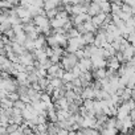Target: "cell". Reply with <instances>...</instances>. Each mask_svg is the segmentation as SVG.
Wrapping results in <instances>:
<instances>
[{"label":"cell","mask_w":135,"mask_h":135,"mask_svg":"<svg viewBox=\"0 0 135 135\" xmlns=\"http://www.w3.org/2000/svg\"><path fill=\"white\" fill-rule=\"evenodd\" d=\"M130 114H131V109L128 107V103H127V102H122V103L118 106L117 118H118V119H124V118L130 117Z\"/></svg>","instance_id":"277c9868"},{"label":"cell","mask_w":135,"mask_h":135,"mask_svg":"<svg viewBox=\"0 0 135 135\" xmlns=\"http://www.w3.org/2000/svg\"><path fill=\"white\" fill-rule=\"evenodd\" d=\"M58 130H60L58 124L54 123V122H50L49 126H48V135H57Z\"/></svg>","instance_id":"44dd1931"},{"label":"cell","mask_w":135,"mask_h":135,"mask_svg":"<svg viewBox=\"0 0 135 135\" xmlns=\"http://www.w3.org/2000/svg\"><path fill=\"white\" fill-rule=\"evenodd\" d=\"M122 53H123V56H124V58H126V62H127V61H130L131 58L135 57V48H134L131 44H128V45L122 50Z\"/></svg>","instance_id":"7c38bea8"},{"label":"cell","mask_w":135,"mask_h":135,"mask_svg":"<svg viewBox=\"0 0 135 135\" xmlns=\"http://www.w3.org/2000/svg\"><path fill=\"white\" fill-rule=\"evenodd\" d=\"M70 111L68 110V109H58L57 110V117H58V120H66V119H69L70 117Z\"/></svg>","instance_id":"ac0fdd59"},{"label":"cell","mask_w":135,"mask_h":135,"mask_svg":"<svg viewBox=\"0 0 135 135\" xmlns=\"http://www.w3.org/2000/svg\"><path fill=\"white\" fill-rule=\"evenodd\" d=\"M69 130H66V128H60L58 130V132H57V135H69Z\"/></svg>","instance_id":"4316f807"},{"label":"cell","mask_w":135,"mask_h":135,"mask_svg":"<svg viewBox=\"0 0 135 135\" xmlns=\"http://www.w3.org/2000/svg\"><path fill=\"white\" fill-rule=\"evenodd\" d=\"M134 3H135V0H124V4H128V6H131V7H132Z\"/></svg>","instance_id":"f1b7e54d"},{"label":"cell","mask_w":135,"mask_h":135,"mask_svg":"<svg viewBox=\"0 0 135 135\" xmlns=\"http://www.w3.org/2000/svg\"><path fill=\"white\" fill-rule=\"evenodd\" d=\"M78 66H80V69H81L82 72H91V69H94V68H93V62H91V58H89V57L81 58L80 62H78Z\"/></svg>","instance_id":"ba28073f"},{"label":"cell","mask_w":135,"mask_h":135,"mask_svg":"<svg viewBox=\"0 0 135 135\" xmlns=\"http://www.w3.org/2000/svg\"><path fill=\"white\" fill-rule=\"evenodd\" d=\"M35 46H36V49H42V48H46V46H48L46 37H45L44 35H40L37 38H35Z\"/></svg>","instance_id":"2e32d148"},{"label":"cell","mask_w":135,"mask_h":135,"mask_svg":"<svg viewBox=\"0 0 135 135\" xmlns=\"http://www.w3.org/2000/svg\"><path fill=\"white\" fill-rule=\"evenodd\" d=\"M102 11H101V7H99V4L95 2V0H94V2L93 3H90L89 4V7H88V13L93 17V16H95V15H98V13H101Z\"/></svg>","instance_id":"4fadbf2b"},{"label":"cell","mask_w":135,"mask_h":135,"mask_svg":"<svg viewBox=\"0 0 135 135\" xmlns=\"http://www.w3.org/2000/svg\"><path fill=\"white\" fill-rule=\"evenodd\" d=\"M20 62L24 65V66H35L36 65V58H35V54L32 52H25L20 56Z\"/></svg>","instance_id":"7a4b0ae2"},{"label":"cell","mask_w":135,"mask_h":135,"mask_svg":"<svg viewBox=\"0 0 135 135\" xmlns=\"http://www.w3.org/2000/svg\"><path fill=\"white\" fill-rule=\"evenodd\" d=\"M11 45H12V50H13L16 54H19V56H21L23 53L27 52V49H25V46H24L23 44H19V42H16V41H12Z\"/></svg>","instance_id":"e0dca14e"},{"label":"cell","mask_w":135,"mask_h":135,"mask_svg":"<svg viewBox=\"0 0 135 135\" xmlns=\"http://www.w3.org/2000/svg\"><path fill=\"white\" fill-rule=\"evenodd\" d=\"M127 88H130V89H132V90H135V74L128 80V84H127Z\"/></svg>","instance_id":"484cf974"},{"label":"cell","mask_w":135,"mask_h":135,"mask_svg":"<svg viewBox=\"0 0 135 135\" xmlns=\"http://www.w3.org/2000/svg\"><path fill=\"white\" fill-rule=\"evenodd\" d=\"M19 6H20V0H2L0 2L2 9H13Z\"/></svg>","instance_id":"30bf717a"},{"label":"cell","mask_w":135,"mask_h":135,"mask_svg":"<svg viewBox=\"0 0 135 135\" xmlns=\"http://www.w3.org/2000/svg\"><path fill=\"white\" fill-rule=\"evenodd\" d=\"M80 62V58L76 56V53H65L62 60H61V66L65 70H72L73 68H76Z\"/></svg>","instance_id":"6da1fadb"},{"label":"cell","mask_w":135,"mask_h":135,"mask_svg":"<svg viewBox=\"0 0 135 135\" xmlns=\"http://www.w3.org/2000/svg\"><path fill=\"white\" fill-rule=\"evenodd\" d=\"M27 105H28V103H25V102H24V101H21V99H19V101H16V102H15V107H16V109H20V110H23V111L25 110Z\"/></svg>","instance_id":"d4e9b609"},{"label":"cell","mask_w":135,"mask_h":135,"mask_svg":"<svg viewBox=\"0 0 135 135\" xmlns=\"http://www.w3.org/2000/svg\"><path fill=\"white\" fill-rule=\"evenodd\" d=\"M54 106L57 107V110H58V109H69L70 102H69V99H68L66 97H62V98L54 101Z\"/></svg>","instance_id":"9a60e30c"},{"label":"cell","mask_w":135,"mask_h":135,"mask_svg":"<svg viewBox=\"0 0 135 135\" xmlns=\"http://www.w3.org/2000/svg\"><path fill=\"white\" fill-rule=\"evenodd\" d=\"M93 76L95 81H103L105 78H107V69L102 68V69H93Z\"/></svg>","instance_id":"8fae6325"},{"label":"cell","mask_w":135,"mask_h":135,"mask_svg":"<svg viewBox=\"0 0 135 135\" xmlns=\"http://www.w3.org/2000/svg\"><path fill=\"white\" fill-rule=\"evenodd\" d=\"M58 11H60V9H50V11H45V12H46L48 19H49V20H53V19L58 15Z\"/></svg>","instance_id":"cb8c5ba5"},{"label":"cell","mask_w":135,"mask_h":135,"mask_svg":"<svg viewBox=\"0 0 135 135\" xmlns=\"http://www.w3.org/2000/svg\"><path fill=\"white\" fill-rule=\"evenodd\" d=\"M81 36V33L78 32V29L74 27V28H72L69 32H68V37L69 38H77V37H80Z\"/></svg>","instance_id":"603a6c76"},{"label":"cell","mask_w":135,"mask_h":135,"mask_svg":"<svg viewBox=\"0 0 135 135\" xmlns=\"http://www.w3.org/2000/svg\"><path fill=\"white\" fill-rule=\"evenodd\" d=\"M120 66H122V64H120V61L117 58V56L115 57H111V58H109L107 60V70H111V72H115V73H118V70L120 69Z\"/></svg>","instance_id":"52a82bcc"},{"label":"cell","mask_w":135,"mask_h":135,"mask_svg":"<svg viewBox=\"0 0 135 135\" xmlns=\"http://www.w3.org/2000/svg\"><path fill=\"white\" fill-rule=\"evenodd\" d=\"M48 126H49V123H40V124H36L35 131L38 132L40 135H41V134H46V132H48Z\"/></svg>","instance_id":"ffe728a7"},{"label":"cell","mask_w":135,"mask_h":135,"mask_svg":"<svg viewBox=\"0 0 135 135\" xmlns=\"http://www.w3.org/2000/svg\"><path fill=\"white\" fill-rule=\"evenodd\" d=\"M90 58H91L94 69H102V68H106L107 66V58L103 57V56H93Z\"/></svg>","instance_id":"5b68a950"},{"label":"cell","mask_w":135,"mask_h":135,"mask_svg":"<svg viewBox=\"0 0 135 135\" xmlns=\"http://www.w3.org/2000/svg\"><path fill=\"white\" fill-rule=\"evenodd\" d=\"M119 135H127V134H122V132H120V134H119Z\"/></svg>","instance_id":"f546056e"},{"label":"cell","mask_w":135,"mask_h":135,"mask_svg":"<svg viewBox=\"0 0 135 135\" xmlns=\"http://www.w3.org/2000/svg\"><path fill=\"white\" fill-rule=\"evenodd\" d=\"M62 7L61 0H44V9L50 11V9H60Z\"/></svg>","instance_id":"9c48e42d"},{"label":"cell","mask_w":135,"mask_h":135,"mask_svg":"<svg viewBox=\"0 0 135 135\" xmlns=\"http://www.w3.org/2000/svg\"><path fill=\"white\" fill-rule=\"evenodd\" d=\"M74 78L76 77H74V74L70 70H66L65 74H64V77H62V81H64V84H68V82H73Z\"/></svg>","instance_id":"7402d4cb"},{"label":"cell","mask_w":135,"mask_h":135,"mask_svg":"<svg viewBox=\"0 0 135 135\" xmlns=\"http://www.w3.org/2000/svg\"><path fill=\"white\" fill-rule=\"evenodd\" d=\"M95 93H97V89L91 84L90 86L84 88V90L81 93V97H82V99H95Z\"/></svg>","instance_id":"8992f818"},{"label":"cell","mask_w":135,"mask_h":135,"mask_svg":"<svg viewBox=\"0 0 135 135\" xmlns=\"http://www.w3.org/2000/svg\"><path fill=\"white\" fill-rule=\"evenodd\" d=\"M33 54H35V58H36V61H37V62H41V61H44V60H48V58H49V57H48V54H46L45 48H42V49H36V50L33 52Z\"/></svg>","instance_id":"5bb4252c"},{"label":"cell","mask_w":135,"mask_h":135,"mask_svg":"<svg viewBox=\"0 0 135 135\" xmlns=\"http://www.w3.org/2000/svg\"><path fill=\"white\" fill-rule=\"evenodd\" d=\"M49 80H50V84H49V85H50L54 90H56V89H61V88H64V85H65L64 81H62L61 78L53 77V78H49Z\"/></svg>","instance_id":"d6986e66"},{"label":"cell","mask_w":135,"mask_h":135,"mask_svg":"<svg viewBox=\"0 0 135 135\" xmlns=\"http://www.w3.org/2000/svg\"><path fill=\"white\" fill-rule=\"evenodd\" d=\"M82 3H85L84 0H69V4H72V6H76V4H82Z\"/></svg>","instance_id":"83f0119b"},{"label":"cell","mask_w":135,"mask_h":135,"mask_svg":"<svg viewBox=\"0 0 135 135\" xmlns=\"http://www.w3.org/2000/svg\"><path fill=\"white\" fill-rule=\"evenodd\" d=\"M109 15H110V13H103V12H101V13L93 16V17H91V21H93V24L99 29V28H102V27L105 25V23L107 21Z\"/></svg>","instance_id":"3957f363"}]
</instances>
